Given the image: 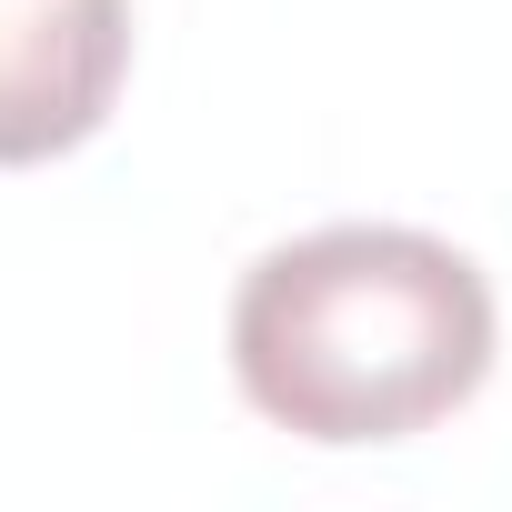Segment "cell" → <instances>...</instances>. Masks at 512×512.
Segmentation results:
<instances>
[{
  "instance_id": "1",
  "label": "cell",
  "mask_w": 512,
  "mask_h": 512,
  "mask_svg": "<svg viewBox=\"0 0 512 512\" xmlns=\"http://www.w3.org/2000/svg\"><path fill=\"white\" fill-rule=\"evenodd\" d=\"M251 412L302 442H402L492 372V282L402 221H332L251 262L231 302Z\"/></svg>"
},
{
  "instance_id": "2",
  "label": "cell",
  "mask_w": 512,
  "mask_h": 512,
  "mask_svg": "<svg viewBox=\"0 0 512 512\" xmlns=\"http://www.w3.org/2000/svg\"><path fill=\"white\" fill-rule=\"evenodd\" d=\"M131 71V0H0V161L91 141Z\"/></svg>"
}]
</instances>
